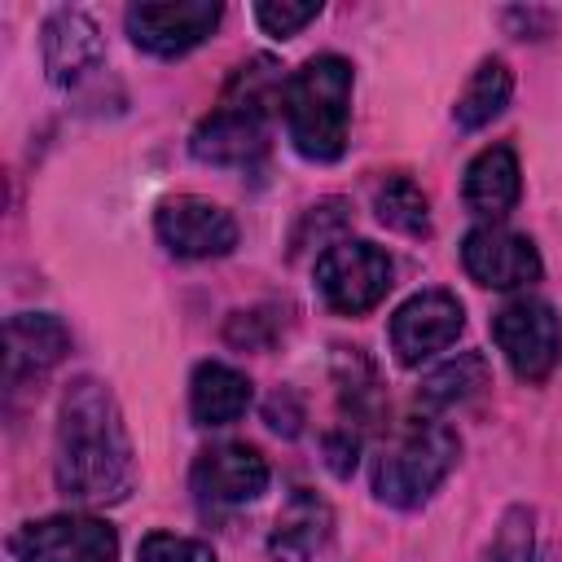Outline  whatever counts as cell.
<instances>
[{
	"instance_id": "cell-1",
	"label": "cell",
	"mask_w": 562,
	"mask_h": 562,
	"mask_svg": "<svg viewBox=\"0 0 562 562\" xmlns=\"http://www.w3.org/2000/svg\"><path fill=\"white\" fill-rule=\"evenodd\" d=\"M57 492L79 505H114L136 483L132 439L119 413V400L97 378H75L57 408V448H53Z\"/></svg>"
},
{
	"instance_id": "cell-2",
	"label": "cell",
	"mask_w": 562,
	"mask_h": 562,
	"mask_svg": "<svg viewBox=\"0 0 562 562\" xmlns=\"http://www.w3.org/2000/svg\"><path fill=\"white\" fill-rule=\"evenodd\" d=\"M285 83L268 57H255L250 66H237L228 79L220 105L198 123L189 149L202 162L215 167H250L268 149V105L281 101Z\"/></svg>"
},
{
	"instance_id": "cell-3",
	"label": "cell",
	"mask_w": 562,
	"mask_h": 562,
	"mask_svg": "<svg viewBox=\"0 0 562 562\" xmlns=\"http://www.w3.org/2000/svg\"><path fill=\"white\" fill-rule=\"evenodd\" d=\"M351 61L338 53H321L303 61L281 92V114L290 145L307 162H334L347 149V123H351Z\"/></svg>"
},
{
	"instance_id": "cell-4",
	"label": "cell",
	"mask_w": 562,
	"mask_h": 562,
	"mask_svg": "<svg viewBox=\"0 0 562 562\" xmlns=\"http://www.w3.org/2000/svg\"><path fill=\"white\" fill-rule=\"evenodd\" d=\"M457 457H461V439L443 422L413 417L382 443L373 465V492L395 509H417L452 474Z\"/></svg>"
},
{
	"instance_id": "cell-5",
	"label": "cell",
	"mask_w": 562,
	"mask_h": 562,
	"mask_svg": "<svg viewBox=\"0 0 562 562\" xmlns=\"http://www.w3.org/2000/svg\"><path fill=\"white\" fill-rule=\"evenodd\" d=\"M391 272L395 268H391L382 246L360 241V237L356 241L342 237V241L321 250V259H316V290H321V299L334 312L360 316V312H369V307H378L386 299Z\"/></svg>"
},
{
	"instance_id": "cell-6",
	"label": "cell",
	"mask_w": 562,
	"mask_h": 562,
	"mask_svg": "<svg viewBox=\"0 0 562 562\" xmlns=\"http://www.w3.org/2000/svg\"><path fill=\"white\" fill-rule=\"evenodd\" d=\"M496 347L522 382H544L562 360V321L544 299H509L492 321Z\"/></svg>"
},
{
	"instance_id": "cell-7",
	"label": "cell",
	"mask_w": 562,
	"mask_h": 562,
	"mask_svg": "<svg viewBox=\"0 0 562 562\" xmlns=\"http://www.w3.org/2000/svg\"><path fill=\"white\" fill-rule=\"evenodd\" d=\"M13 562H114L119 536L92 514H53L22 522L9 540Z\"/></svg>"
},
{
	"instance_id": "cell-8",
	"label": "cell",
	"mask_w": 562,
	"mask_h": 562,
	"mask_svg": "<svg viewBox=\"0 0 562 562\" xmlns=\"http://www.w3.org/2000/svg\"><path fill=\"white\" fill-rule=\"evenodd\" d=\"M220 18L224 9L215 0H145L127 9V35L154 57H184L220 26Z\"/></svg>"
},
{
	"instance_id": "cell-9",
	"label": "cell",
	"mask_w": 562,
	"mask_h": 562,
	"mask_svg": "<svg viewBox=\"0 0 562 562\" xmlns=\"http://www.w3.org/2000/svg\"><path fill=\"white\" fill-rule=\"evenodd\" d=\"M154 228H158V241L180 259H215L237 246L233 215L220 202L193 198V193L167 198L154 215Z\"/></svg>"
},
{
	"instance_id": "cell-10",
	"label": "cell",
	"mask_w": 562,
	"mask_h": 562,
	"mask_svg": "<svg viewBox=\"0 0 562 562\" xmlns=\"http://www.w3.org/2000/svg\"><path fill=\"white\" fill-rule=\"evenodd\" d=\"M461 263L479 285H492V290H518V285L540 281V272H544L536 241L505 224L470 228L461 241Z\"/></svg>"
},
{
	"instance_id": "cell-11",
	"label": "cell",
	"mask_w": 562,
	"mask_h": 562,
	"mask_svg": "<svg viewBox=\"0 0 562 562\" xmlns=\"http://www.w3.org/2000/svg\"><path fill=\"white\" fill-rule=\"evenodd\" d=\"M465 325V312L457 303V294L448 290H422L413 299H404L391 316V347L400 364H422L430 356H439L443 347L457 342Z\"/></svg>"
},
{
	"instance_id": "cell-12",
	"label": "cell",
	"mask_w": 562,
	"mask_h": 562,
	"mask_svg": "<svg viewBox=\"0 0 562 562\" xmlns=\"http://www.w3.org/2000/svg\"><path fill=\"white\" fill-rule=\"evenodd\" d=\"M268 487V461L250 443H215L193 461V492L211 509H233Z\"/></svg>"
},
{
	"instance_id": "cell-13",
	"label": "cell",
	"mask_w": 562,
	"mask_h": 562,
	"mask_svg": "<svg viewBox=\"0 0 562 562\" xmlns=\"http://www.w3.org/2000/svg\"><path fill=\"white\" fill-rule=\"evenodd\" d=\"M4 378L18 391L31 378H44L66 351H70V334L57 316L48 312H18L4 329Z\"/></svg>"
},
{
	"instance_id": "cell-14",
	"label": "cell",
	"mask_w": 562,
	"mask_h": 562,
	"mask_svg": "<svg viewBox=\"0 0 562 562\" xmlns=\"http://www.w3.org/2000/svg\"><path fill=\"white\" fill-rule=\"evenodd\" d=\"M329 536H334V514H329V505H325L316 492L299 487V492L281 505V514H277V522H272L268 553H272L277 562H312V558L329 544Z\"/></svg>"
},
{
	"instance_id": "cell-15",
	"label": "cell",
	"mask_w": 562,
	"mask_h": 562,
	"mask_svg": "<svg viewBox=\"0 0 562 562\" xmlns=\"http://www.w3.org/2000/svg\"><path fill=\"white\" fill-rule=\"evenodd\" d=\"M518 193H522V171H518V154L509 145H487L483 154H474V162L465 167V180H461V198L474 215L496 224L501 215L514 211Z\"/></svg>"
},
{
	"instance_id": "cell-16",
	"label": "cell",
	"mask_w": 562,
	"mask_h": 562,
	"mask_svg": "<svg viewBox=\"0 0 562 562\" xmlns=\"http://www.w3.org/2000/svg\"><path fill=\"white\" fill-rule=\"evenodd\" d=\"M44 66H48V79L61 88H70L88 70H97L101 66V35H97L92 18H83L75 9L53 13L44 26Z\"/></svg>"
},
{
	"instance_id": "cell-17",
	"label": "cell",
	"mask_w": 562,
	"mask_h": 562,
	"mask_svg": "<svg viewBox=\"0 0 562 562\" xmlns=\"http://www.w3.org/2000/svg\"><path fill=\"white\" fill-rule=\"evenodd\" d=\"M250 378L233 364H220V360H206L193 369V382H189V408H193V422L198 426H228L237 422L246 408H250Z\"/></svg>"
},
{
	"instance_id": "cell-18",
	"label": "cell",
	"mask_w": 562,
	"mask_h": 562,
	"mask_svg": "<svg viewBox=\"0 0 562 562\" xmlns=\"http://www.w3.org/2000/svg\"><path fill=\"white\" fill-rule=\"evenodd\" d=\"M509 92H514V75H509V66H505L501 57L479 61V70L465 79V88H461V97H457V105H452L457 127L474 132V127L492 123V119L509 105Z\"/></svg>"
},
{
	"instance_id": "cell-19",
	"label": "cell",
	"mask_w": 562,
	"mask_h": 562,
	"mask_svg": "<svg viewBox=\"0 0 562 562\" xmlns=\"http://www.w3.org/2000/svg\"><path fill=\"white\" fill-rule=\"evenodd\" d=\"M487 360L479 356V351H461L457 360H448V364H439L426 382H422V404L426 408H457V404H470L474 395H483V386H487Z\"/></svg>"
},
{
	"instance_id": "cell-20",
	"label": "cell",
	"mask_w": 562,
	"mask_h": 562,
	"mask_svg": "<svg viewBox=\"0 0 562 562\" xmlns=\"http://www.w3.org/2000/svg\"><path fill=\"white\" fill-rule=\"evenodd\" d=\"M373 211L395 233H408V237L430 233V202H426V193H422V184L413 176H391L373 193Z\"/></svg>"
},
{
	"instance_id": "cell-21",
	"label": "cell",
	"mask_w": 562,
	"mask_h": 562,
	"mask_svg": "<svg viewBox=\"0 0 562 562\" xmlns=\"http://www.w3.org/2000/svg\"><path fill=\"white\" fill-rule=\"evenodd\" d=\"M536 536H531V514L527 509H509L483 553V562H531Z\"/></svg>"
},
{
	"instance_id": "cell-22",
	"label": "cell",
	"mask_w": 562,
	"mask_h": 562,
	"mask_svg": "<svg viewBox=\"0 0 562 562\" xmlns=\"http://www.w3.org/2000/svg\"><path fill=\"white\" fill-rule=\"evenodd\" d=\"M136 562H215V553H211L206 540L171 536V531H154V536L140 540Z\"/></svg>"
},
{
	"instance_id": "cell-23",
	"label": "cell",
	"mask_w": 562,
	"mask_h": 562,
	"mask_svg": "<svg viewBox=\"0 0 562 562\" xmlns=\"http://www.w3.org/2000/svg\"><path fill=\"white\" fill-rule=\"evenodd\" d=\"M316 13H321V4L316 0H303V4H294V0H263V4H255V22L268 31V35H299L307 22H316Z\"/></svg>"
},
{
	"instance_id": "cell-24",
	"label": "cell",
	"mask_w": 562,
	"mask_h": 562,
	"mask_svg": "<svg viewBox=\"0 0 562 562\" xmlns=\"http://www.w3.org/2000/svg\"><path fill=\"white\" fill-rule=\"evenodd\" d=\"M325 452H329V470L347 479V474L356 470V452H360V439H356L351 430H342V435H329V439H325Z\"/></svg>"
}]
</instances>
